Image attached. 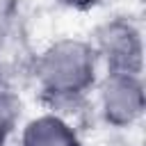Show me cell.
Instances as JSON below:
<instances>
[{
  "instance_id": "obj_6",
  "label": "cell",
  "mask_w": 146,
  "mask_h": 146,
  "mask_svg": "<svg viewBox=\"0 0 146 146\" xmlns=\"http://www.w3.org/2000/svg\"><path fill=\"white\" fill-rule=\"evenodd\" d=\"M18 32V9L14 0H0V62Z\"/></svg>"
},
{
  "instance_id": "obj_2",
  "label": "cell",
  "mask_w": 146,
  "mask_h": 146,
  "mask_svg": "<svg viewBox=\"0 0 146 146\" xmlns=\"http://www.w3.org/2000/svg\"><path fill=\"white\" fill-rule=\"evenodd\" d=\"M94 50L98 57L105 59L107 71L141 75V62H144L141 32L128 18H114L100 25L96 30Z\"/></svg>"
},
{
  "instance_id": "obj_4",
  "label": "cell",
  "mask_w": 146,
  "mask_h": 146,
  "mask_svg": "<svg viewBox=\"0 0 146 146\" xmlns=\"http://www.w3.org/2000/svg\"><path fill=\"white\" fill-rule=\"evenodd\" d=\"M21 146H80V139L62 116L41 114L23 128Z\"/></svg>"
},
{
  "instance_id": "obj_3",
  "label": "cell",
  "mask_w": 146,
  "mask_h": 146,
  "mask_svg": "<svg viewBox=\"0 0 146 146\" xmlns=\"http://www.w3.org/2000/svg\"><path fill=\"white\" fill-rule=\"evenodd\" d=\"M100 112L105 121L116 128L135 123L144 112L141 75L107 71V78L100 84Z\"/></svg>"
},
{
  "instance_id": "obj_1",
  "label": "cell",
  "mask_w": 146,
  "mask_h": 146,
  "mask_svg": "<svg viewBox=\"0 0 146 146\" xmlns=\"http://www.w3.org/2000/svg\"><path fill=\"white\" fill-rule=\"evenodd\" d=\"M98 55L91 43L80 39H59L50 43L34 62V78L41 94L52 105L75 103L96 82Z\"/></svg>"
},
{
  "instance_id": "obj_5",
  "label": "cell",
  "mask_w": 146,
  "mask_h": 146,
  "mask_svg": "<svg viewBox=\"0 0 146 146\" xmlns=\"http://www.w3.org/2000/svg\"><path fill=\"white\" fill-rule=\"evenodd\" d=\"M21 116V98L7 78L0 75V146L9 139Z\"/></svg>"
}]
</instances>
